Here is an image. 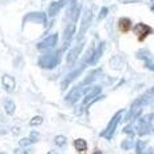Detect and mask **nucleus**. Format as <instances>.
I'll return each mask as SVG.
<instances>
[{"instance_id": "obj_16", "label": "nucleus", "mask_w": 154, "mask_h": 154, "mask_svg": "<svg viewBox=\"0 0 154 154\" xmlns=\"http://www.w3.org/2000/svg\"><path fill=\"white\" fill-rule=\"evenodd\" d=\"M54 142H55V145H56V146L62 147V146H63V145H66L67 138L64 137V135H56V137H55V140H54Z\"/></svg>"}, {"instance_id": "obj_22", "label": "nucleus", "mask_w": 154, "mask_h": 154, "mask_svg": "<svg viewBox=\"0 0 154 154\" xmlns=\"http://www.w3.org/2000/svg\"><path fill=\"white\" fill-rule=\"evenodd\" d=\"M14 154H28V152L24 149H22V147H19V149H15Z\"/></svg>"}, {"instance_id": "obj_15", "label": "nucleus", "mask_w": 154, "mask_h": 154, "mask_svg": "<svg viewBox=\"0 0 154 154\" xmlns=\"http://www.w3.org/2000/svg\"><path fill=\"white\" fill-rule=\"evenodd\" d=\"M43 123V117H40V115H35L34 118H31V121H29V126H39Z\"/></svg>"}, {"instance_id": "obj_7", "label": "nucleus", "mask_w": 154, "mask_h": 154, "mask_svg": "<svg viewBox=\"0 0 154 154\" xmlns=\"http://www.w3.org/2000/svg\"><path fill=\"white\" fill-rule=\"evenodd\" d=\"M67 2H69V0H59V2L52 3V4L50 5V16H55V15L58 14V11L60 10L62 7H64V5H66Z\"/></svg>"}, {"instance_id": "obj_21", "label": "nucleus", "mask_w": 154, "mask_h": 154, "mask_svg": "<svg viewBox=\"0 0 154 154\" xmlns=\"http://www.w3.org/2000/svg\"><path fill=\"white\" fill-rule=\"evenodd\" d=\"M29 138H31L34 142H36L38 140H39V133H36V131L31 133V134H29Z\"/></svg>"}, {"instance_id": "obj_8", "label": "nucleus", "mask_w": 154, "mask_h": 154, "mask_svg": "<svg viewBox=\"0 0 154 154\" xmlns=\"http://www.w3.org/2000/svg\"><path fill=\"white\" fill-rule=\"evenodd\" d=\"M91 22V11L87 10L86 11V14L83 15V20H82V29H81V36L86 32V29H87L88 24H90Z\"/></svg>"}, {"instance_id": "obj_13", "label": "nucleus", "mask_w": 154, "mask_h": 154, "mask_svg": "<svg viewBox=\"0 0 154 154\" xmlns=\"http://www.w3.org/2000/svg\"><path fill=\"white\" fill-rule=\"evenodd\" d=\"M74 147H75L78 152L83 153V152H86V149H87V142H86L83 138H78V140L74 141Z\"/></svg>"}, {"instance_id": "obj_14", "label": "nucleus", "mask_w": 154, "mask_h": 154, "mask_svg": "<svg viewBox=\"0 0 154 154\" xmlns=\"http://www.w3.org/2000/svg\"><path fill=\"white\" fill-rule=\"evenodd\" d=\"M15 109H16V106H15V103L12 102V100H5L4 102V110L5 112H7L8 115H12L15 112Z\"/></svg>"}, {"instance_id": "obj_17", "label": "nucleus", "mask_w": 154, "mask_h": 154, "mask_svg": "<svg viewBox=\"0 0 154 154\" xmlns=\"http://www.w3.org/2000/svg\"><path fill=\"white\" fill-rule=\"evenodd\" d=\"M31 143H34V141L31 140V138H22V140L19 141V146L23 147V146H29Z\"/></svg>"}, {"instance_id": "obj_10", "label": "nucleus", "mask_w": 154, "mask_h": 154, "mask_svg": "<svg viewBox=\"0 0 154 154\" xmlns=\"http://www.w3.org/2000/svg\"><path fill=\"white\" fill-rule=\"evenodd\" d=\"M123 63H125V62L122 60V58H121L119 55H117V56H114V58H111L110 67L114 69V70H121L123 67Z\"/></svg>"}, {"instance_id": "obj_20", "label": "nucleus", "mask_w": 154, "mask_h": 154, "mask_svg": "<svg viewBox=\"0 0 154 154\" xmlns=\"http://www.w3.org/2000/svg\"><path fill=\"white\" fill-rule=\"evenodd\" d=\"M131 145H133V142L131 141H125V142H122V149H131Z\"/></svg>"}, {"instance_id": "obj_19", "label": "nucleus", "mask_w": 154, "mask_h": 154, "mask_svg": "<svg viewBox=\"0 0 154 154\" xmlns=\"http://www.w3.org/2000/svg\"><path fill=\"white\" fill-rule=\"evenodd\" d=\"M123 131H125L126 134H129L130 137H133V135H134V131H133V127L130 126V125H129V126H126L125 129H123Z\"/></svg>"}, {"instance_id": "obj_24", "label": "nucleus", "mask_w": 154, "mask_h": 154, "mask_svg": "<svg viewBox=\"0 0 154 154\" xmlns=\"http://www.w3.org/2000/svg\"><path fill=\"white\" fill-rule=\"evenodd\" d=\"M122 3H135V2H138V0H121Z\"/></svg>"}, {"instance_id": "obj_2", "label": "nucleus", "mask_w": 154, "mask_h": 154, "mask_svg": "<svg viewBox=\"0 0 154 154\" xmlns=\"http://www.w3.org/2000/svg\"><path fill=\"white\" fill-rule=\"evenodd\" d=\"M59 63V56L58 54H48L43 58H40L39 66L43 69H54L56 64Z\"/></svg>"}, {"instance_id": "obj_26", "label": "nucleus", "mask_w": 154, "mask_h": 154, "mask_svg": "<svg viewBox=\"0 0 154 154\" xmlns=\"http://www.w3.org/2000/svg\"><path fill=\"white\" fill-rule=\"evenodd\" d=\"M12 131H14V134H17V133H19V129H17V127H15Z\"/></svg>"}, {"instance_id": "obj_27", "label": "nucleus", "mask_w": 154, "mask_h": 154, "mask_svg": "<svg viewBox=\"0 0 154 154\" xmlns=\"http://www.w3.org/2000/svg\"><path fill=\"white\" fill-rule=\"evenodd\" d=\"M94 154H102V152H100V150H95V152H94Z\"/></svg>"}, {"instance_id": "obj_18", "label": "nucleus", "mask_w": 154, "mask_h": 154, "mask_svg": "<svg viewBox=\"0 0 154 154\" xmlns=\"http://www.w3.org/2000/svg\"><path fill=\"white\" fill-rule=\"evenodd\" d=\"M145 142H142V141H140V142H137V145H135V146H137V154H142L143 153V149H145Z\"/></svg>"}, {"instance_id": "obj_5", "label": "nucleus", "mask_w": 154, "mask_h": 154, "mask_svg": "<svg viewBox=\"0 0 154 154\" xmlns=\"http://www.w3.org/2000/svg\"><path fill=\"white\" fill-rule=\"evenodd\" d=\"M2 83H3V86H4L5 91H8V93H12V91L15 90V85H16V83H15L14 76H11V75H3Z\"/></svg>"}, {"instance_id": "obj_1", "label": "nucleus", "mask_w": 154, "mask_h": 154, "mask_svg": "<svg viewBox=\"0 0 154 154\" xmlns=\"http://www.w3.org/2000/svg\"><path fill=\"white\" fill-rule=\"evenodd\" d=\"M122 110H121L119 112H117V114L114 115V117L111 118V121L109 122V125L106 126V130L100 134V137H103V138H107V140H110V138L114 135V133H115V130H117V126H118V123H119V121H121V118H122Z\"/></svg>"}, {"instance_id": "obj_3", "label": "nucleus", "mask_w": 154, "mask_h": 154, "mask_svg": "<svg viewBox=\"0 0 154 154\" xmlns=\"http://www.w3.org/2000/svg\"><path fill=\"white\" fill-rule=\"evenodd\" d=\"M133 31H134L135 36L138 38V40H140V42L145 40L147 35L152 34V28H150L149 26L143 24V23H140V24H137L134 28H133Z\"/></svg>"}, {"instance_id": "obj_4", "label": "nucleus", "mask_w": 154, "mask_h": 154, "mask_svg": "<svg viewBox=\"0 0 154 154\" xmlns=\"http://www.w3.org/2000/svg\"><path fill=\"white\" fill-rule=\"evenodd\" d=\"M58 42V35L54 34V35H50L48 38H46V39L43 40V42H40L38 44V48L42 51V50H48V48H52V47L56 44Z\"/></svg>"}, {"instance_id": "obj_9", "label": "nucleus", "mask_w": 154, "mask_h": 154, "mask_svg": "<svg viewBox=\"0 0 154 154\" xmlns=\"http://www.w3.org/2000/svg\"><path fill=\"white\" fill-rule=\"evenodd\" d=\"M74 32H75V23H69L67 28L64 29V40H66V44L71 40V38L74 36Z\"/></svg>"}, {"instance_id": "obj_23", "label": "nucleus", "mask_w": 154, "mask_h": 154, "mask_svg": "<svg viewBox=\"0 0 154 154\" xmlns=\"http://www.w3.org/2000/svg\"><path fill=\"white\" fill-rule=\"evenodd\" d=\"M150 126H152V129H153V131H154V115L152 117V119H150Z\"/></svg>"}, {"instance_id": "obj_11", "label": "nucleus", "mask_w": 154, "mask_h": 154, "mask_svg": "<svg viewBox=\"0 0 154 154\" xmlns=\"http://www.w3.org/2000/svg\"><path fill=\"white\" fill-rule=\"evenodd\" d=\"M135 129H137V131L140 135H146L150 130V125H147L145 121H140V123L135 126Z\"/></svg>"}, {"instance_id": "obj_25", "label": "nucleus", "mask_w": 154, "mask_h": 154, "mask_svg": "<svg viewBox=\"0 0 154 154\" xmlns=\"http://www.w3.org/2000/svg\"><path fill=\"white\" fill-rule=\"evenodd\" d=\"M47 154H58V152H56V150H50Z\"/></svg>"}, {"instance_id": "obj_12", "label": "nucleus", "mask_w": 154, "mask_h": 154, "mask_svg": "<svg viewBox=\"0 0 154 154\" xmlns=\"http://www.w3.org/2000/svg\"><path fill=\"white\" fill-rule=\"evenodd\" d=\"M99 93H100V88H99V87L94 88V90L91 91V93L88 94V95H87V97H86V98L83 99V106H88V105H90V103L93 102L94 99H95V97L98 95Z\"/></svg>"}, {"instance_id": "obj_6", "label": "nucleus", "mask_w": 154, "mask_h": 154, "mask_svg": "<svg viewBox=\"0 0 154 154\" xmlns=\"http://www.w3.org/2000/svg\"><path fill=\"white\" fill-rule=\"evenodd\" d=\"M118 29L121 32H129L131 29V20L127 17H121L118 20Z\"/></svg>"}]
</instances>
